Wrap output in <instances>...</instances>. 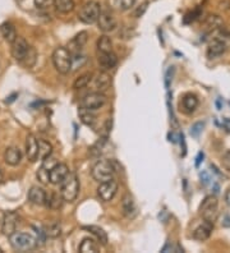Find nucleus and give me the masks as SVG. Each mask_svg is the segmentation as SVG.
Returning a JSON list of instances; mask_svg holds the SVG:
<instances>
[{"label": "nucleus", "mask_w": 230, "mask_h": 253, "mask_svg": "<svg viewBox=\"0 0 230 253\" xmlns=\"http://www.w3.org/2000/svg\"><path fill=\"white\" fill-rule=\"evenodd\" d=\"M97 25L102 32H111L117 27V21H115L111 13L101 12L97 19Z\"/></svg>", "instance_id": "4468645a"}, {"label": "nucleus", "mask_w": 230, "mask_h": 253, "mask_svg": "<svg viewBox=\"0 0 230 253\" xmlns=\"http://www.w3.org/2000/svg\"><path fill=\"white\" fill-rule=\"evenodd\" d=\"M227 40L223 39V37H216V39H214V40L211 41V43H210L209 47H207V56H209L210 59L219 58V56H221L225 51H227Z\"/></svg>", "instance_id": "9b49d317"}, {"label": "nucleus", "mask_w": 230, "mask_h": 253, "mask_svg": "<svg viewBox=\"0 0 230 253\" xmlns=\"http://www.w3.org/2000/svg\"><path fill=\"white\" fill-rule=\"evenodd\" d=\"M92 77H93V76H92V73H85V74H82V76H80V77L74 81L73 88L74 90H81V88H85V87H87L90 84V82L92 81Z\"/></svg>", "instance_id": "2f4dec72"}, {"label": "nucleus", "mask_w": 230, "mask_h": 253, "mask_svg": "<svg viewBox=\"0 0 230 253\" xmlns=\"http://www.w3.org/2000/svg\"><path fill=\"white\" fill-rule=\"evenodd\" d=\"M80 193V179L74 173H69L60 184V195L67 202H73Z\"/></svg>", "instance_id": "20e7f679"}, {"label": "nucleus", "mask_w": 230, "mask_h": 253, "mask_svg": "<svg viewBox=\"0 0 230 253\" xmlns=\"http://www.w3.org/2000/svg\"><path fill=\"white\" fill-rule=\"evenodd\" d=\"M97 50L98 53H109L113 51V41L109 36L104 35L97 40Z\"/></svg>", "instance_id": "bb28decb"}, {"label": "nucleus", "mask_w": 230, "mask_h": 253, "mask_svg": "<svg viewBox=\"0 0 230 253\" xmlns=\"http://www.w3.org/2000/svg\"><path fill=\"white\" fill-rule=\"evenodd\" d=\"M201 176H203V184H209L210 178H209V175L205 173V171H203V173H201Z\"/></svg>", "instance_id": "a18cd8bd"}, {"label": "nucleus", "mask_w": 230, "mask_h": 253, "mask_svg": "<svg viewBox=\"0 0 230 253\" xmlns=\"http://www.w3.org/2000/svg\"><path fill=\"white\" fill-rule=\"evenodd\" d=\"M115 167L114 161L110 160H98L97 163L92 167L91 175L92 178L98 183L106 182V180L114 179V173H115Z\"/></svg>", "instance_id": "f257e3e1"}, {"label": "nucleus", "mask_w": 230, "mask_h": 253, "mask_svg": "<svg viewBox=\"0 0 230 253\" xmlns=\"http://www.w3.org/2000/svg\"><path fill=\"white\" fill-rule=\"evenodd\" d=\"M137 0H114V5L119 10H129Z\"/></svg>", "instance_id": "473e14b6"}, {"label": "nucleus", "mask_w": 230, "mask_h": 253, "mask_svg": "<svg viewBox=\"0 0 230 253\" xmlns=\"http://www.w3.org/2000/svg\"><path fill=\"white\" fill-rule=\"evenodd\" d=\"M199 211H201V215L205 221H210L214 224L219 216L218 198L215 196H207L199 206Z\"/></svg>", "instance_id": "39448f33"}, {"label": "nucleus", "mask_w": 230, "mask_h": 253, "mask_svg": "<svg viewBox=\"0 0 230 253\" xmlns=\"http://www.w3.org/2000/svg\"><path fill=\"white\" fill-rule=\"evenodd\" d=\"M168 251H174V252H183V250L179 247H174V246H170V244H166L165 247L163 248V252H168Z\"/></svg>", "instance_id": "79ce46f5"}, {"label": "nucleus", "mask_w": 230, "mask_h": 253, "mask_svg": "<svg viewBox=\"0 0 230 253\" xmlns=\"http://www.w3.org/2000/svg\"><path fill=\"white\" fill-rule=\"evenodd\" d=\"M147 5H148V3H147V1H146V3H143V4H142V5L138 6L137 9L135 10V17H136V18H138V17H141L142 14H143V13L146 12V9H147Z\"/></svg>", "instance_id": "a19ab883"}, {"label": "nucleus", "mask_w": 230, "mask_h": 253, "mask_svg": "<svg viewBox=\"0 0 230 253\" xmlns=\"http://www.w3.org/2000/svg\"><path fill=\"white\" fill-rule=\"evenodd\" d=\"M0 253H3V250H1V248H0Z\"/></svg>", "instance_id": "09e8293b"}, {"label": "nucleus", "mask_w": 230, "mask_h": 253, "mask_svg": "<svg viewBox=\"0 0 230 253\" xmlns=\"http://www.w3.org/2000/svg\"><path fill=\"white\" fill-rule=\"evenodd\" d=\"M17 224H18V215L15 212H6L3 217L1 222V232L4 235L9 237L17 230Z\"/></svg>", "instance_id": "f8f14e48"}, {"label": "nucleus", "mask_w": 230, "mask_h": 253, "mask_svg": "<svg viewBox=\"0 0 230 253\" xmlns=\"http://www.w3.org/2000/svg\"><path fill=\"white\" fill-rule=\"evenodd\" d=\"M4 160L10 167H17L22 160V152L18 147H8L4 152Z\"/></svg>", "instance_id": "aec40b11"}, {"label": "nucleus", "mask_w": 230, "mask_h": 253, "mask_svg": "<svg viewBox=\"0 0 230 253\" xmlns=\"http://www.w3.org/2000/svg\"><path fill=\"white\" fill-rule=\"evenodd\" d=\"M78 115H80L82 123H85L86 126H93V124H95V122H96V118H95V115L92 114L91 110H87V109H85V108H81L80 110H78Z\"/></svg>", "instance_id": "c756f323"}, {"label": "nucleus", "mask_w": 230, "mask_h": 253, "mask_svg": "<svg viewBox=\"0 0 230 253\" xmlns=\"http://www.w3.org/2000/svg\"><path fill=\"white\" fill-rule=\"evenodd\" d=\"M87 39H89V34L85 31L80 32L78 35H76V36H74L73 39L69 41V43H68V50H69V53H71L72 55L80 54L81 50H82V47L86 45Z\"/></svg>", "instance_id": "ddd939ff"}, {"label": "nucleus", "mask_w": 230, "mask_h": 253, "mask_svg": "<svg viewBox=\"0 0 230 253\" xmlns=\"http://www.w3.org/2000/svg\"><path fill=\"white\" fill-rule=\"evenodd\" d=\"M80 252L82 253H96L98 252V244L93 239L86 238L80 246Z\"/></svg>", "instance_id": "cd10ccee"}, {"label": "nucleus", "mask_w": 230, "mask_h": 253, "mask_svg": "<svg viewBox=\"0 0 230 253\" xmlns=\"http://www.w3.org/2000/svg\"><path fill=\"white\" fill-rule=\"evenodd\" d=\"M44 233H45L46 237L58 238L61 234L60 224L59 222H50V224L44 226Z\"/></svg>", "instance_id": "c85d7f7f"}, {"label": "nucleus", "mask_w": 230, "mask_h": 253, "mask_svg": "<svg viewBox=\"0 0 230 253\" xmlns=\"http://www.w3.org/2000/svg\"><path fill=\"white\" fill-rule=\"evenodd\" d=\"M118 192V183L114 179L106 180V182L100 183L97 188V195L98 197L101 198L105 202H109V201L113 200L115 197Z\"/></svg>", "instance_id": "1a4fd4ad"}, {"label": "nucleus", "mask_w": 230, "mask_h": 253, "mask_svg": "<svg viewBox=\"0 0 230 253\" xmlns=\"http://www.w3.org/2000/svg\"><path fill=\"white\" fill-rule=\"evenodd\" d=\"M198 108V97L193 93H187L184 95L181 100V110L184 114H192Z\"/></svg>", "instance_id": "dca6fc26"}, {"label": "nucleus", "mask_w": 230, "mask_h": 253, "mask_svg": "<svg viewBox=\"0 0 230 253\" xmlns=\"http://www.w3.org/2000/svg\"><path fill=\"white\" fill-rule=\"evenodd\" d=\"M54 6L59 13L68 14L74 9L76 4H74V0H54Z\"/></svg>", "instance_id": "393cba45"}, {"label": "nucleus", "mask_w": 230, "mask_h": 253, "mask_svg": "<svg viewBox=\"0 0 230 253\" xmlns=\"http://www.w3.org/2000/svg\"><path fill=\"white\" fill-rule=\"evenodd\" d=\"M9 242L13 250L19 251V252H28L36 248L37 239L32 237L28 233H18L14 232L9 235Z\"/></svg>", "instance_id": "7ed1b4c3"}, {"label": "nucleus", "mask_w": 230, "mask_h": 253, "mask_svg": "<svg viewBox=\"0 0 230 253\" xmlns=\"http://www.w3.org/2000/svg\"><path fill=\"white\" fill-rule=\"evenodd\" d=\"M203 160V154L202 152H199L198 154V156H197V159H196V167L198 168L199 167V164H201V161Z\"/></svg>", "instance_id": "37998d69"}, {"label": "nucleus", "mask_w": 230, "mask_h": 253, "mask_svg": "<svg viewBox=\"0 0 230 253\" xmlns=\"http://www.w3.org/2000/svg\"><path fill=\"white\" fill-rule=\"evenodd\" d=\"M68 174H69V169H68L67 165H65V164L58 163L50 169L49 182L51 183V184L55 185L61 184V182L67 178Z\"/></svg>", "instance_id": "9d476101"}, {"label": "nucleus", "mask_w": 230, "mask_h": 253, "mask_svg": "<svg viewBox=\"0 0 230 253\" xmlns=\"http://www.w3.org/2000/svg\"><path fill=\"white\" fill-rule=\"evenodd\" d=\"M122 210L123 215L128 219H135L138 213L137 205L135 202V198L131 195H126L122 200Z\"/></svg>", "instance_id": "a211bd4d"}, {"label": "nucleus", "mask_w": 230, "mask_h": 253, "mask_svg": "<svg viewBox=\"0 0 230 253\" xmlns=\"http://www.w3.org/2000/svg\"><path fill=\"white\" fill-rule=\"evenodd\" d=\"M110 77H109V74L106 72H101V73L98 74V77L96 78V88L98 90V92L106 91L109 86H110Z\"/></svg>", "instance_id": "a878e982"}, {"label": "nucleus", "mask_w": 230, "mask_h": 253, "mask_svg": "<svg viewBox=\"0 0 230 253\" xmlns=\"http://www.w3.org/2000/svg\"><path fill=\"white\" fill-rule=\"evenodd\" d=\"M229 217H225V221H229ZM224 226H230V222H224Z\"/></svg>", "instance_id": "49530a36"}, {"label": "nucleus", "mask_w": 230, "mask_h": 253, "mask_svg": "<svg viewBox=\"0 0 230 253\" xmlns=\"http://www.w3.org/2000/svg\"><path fill=\"white\" fill-rule=\"evenodd\" d=\"M221 164H223V167H224L228 171H230V150H228V151L223 155Z\"/></svg>", "instance_id": "58836bf2"}, {"label": "nucleus", "mask_w": 230, "mask_h": 253, "mask_svg": "<svg viewBox=\"0 0 230 253\" xmlns=\"http://www.w3.org/2000/svg\"><path fill=\"white\" fill-rule=\"evenodd\" d=\"M37 178H39V180H40L41 183H44V184H47L49 182V170H46L45 168L41 167L40 170L37 171Z\"/></svg>", "instance_id": "72a5a7b5"}, {"label": "nucleus", "mask_w": 230, "mask_h": 253, "mask_svg": "<svg viewBox=\"0 0 230 253\" xmlns=\"http://www.w3.org/2000/svg\"><path fill=\"white\" fill-rule=\"evenodd\" d=\"M45 198L46 192L43 188H40V187H32L28 191V200H30L31 204L41 206V205L45 204Z\"/></svg>", "instance_id": "412c9836"}, {"label": "nucleus", "mask_w": 230, "mask_h": 253, "mask_svg": "<svg viewBox=\"0 0 230 253\" xmlns=\"http://www.w3.org/2000/svg\"><path fill=\"white\" fill-rule=\"evenodd\" d=\"M0 34L4 37V40L9 43H12L15 40V37H17L15 27L10 22H4L3 25L0 26Z\"/></svg>", "instance_id": "5701e85b"}, {"label": "nucleus", "mask_w": 230, "mask_h": 253, "mask_svg": "<svg viewBox=\"0 0 230 253\" xmlns=\"http://www.w3.org/2000/svg\"><path fill=\"white\" fill-rule=\"evenodd\" d=\"M52 152V146L47 141L39 139V159L44 160L47 156H50Z\"/></svg>", "instance_id": "7c9ffc66"}, {"label": "nucleus", "mask_w": 230, "mask_h": 253, "mask_svg": "<svg viewBox=\"0 0 230 253\" xmlns=\"http://www.w3.org/2000/svg\"><path fill=\"white\" fill-rule=\"evenodd\" d=\"M26 155L31 163L39 160V139L34 134H28L26 138Z\"/></svg>", "instance_id": "2eb2a0df"}, {"label": "nucleus", "mask_w": 230, "mask_h": 253, "mask_svg": "<svg viewBox=\"0 0 230 253\" xmlns=\"http://www.w3.org/2000/svg\"><path fill=\"white\" fill-rule=\"evenodd\" d=\"M52 64L60 74H68L72 71V54L64 46H59L52 53Z\"/></svg>", "instance_id": "f03ea898"}, {"label": "nucleus", "mask_w": 230, "mask_h": 253, "mask_svg": "<svg viewBox=\"0 0 230 253\" xmlns=\"http://www.w3.org/2000/svg\"><path fill=\"white\" fill-rule=\"evenodd\" d=\"M174 72H175L174 67H169L168 72H166V78H165V86H166V88H169V87H170V84H172V82H173V77H174Z\"/></svg>", "instance_id": "e433bc0d"}, {"label": "nucleus", "mask_w": 230, "mask_h": 253, "mask_svg": "<svg viewBox=\"0 0 230 253\" xmlns=\"http://www.w3.org/2000/svg\"><path fill=\"white\" fill-rule=\"evenodd\" d=\"M3 178H4V176H3V171H1V169H0V183L3 182Z\"/></svg>", "instance_id": "de8ad7c7"}, {"label": "nucleus", "mask_w": 230, "mask_h": 253, "mask_svg": "<svg viewBox=\"0 0 230 253\" xmlns=\"http://www.w3.org/2000/svg\"><path fill=\"white\" fill-rule=\"evenodd\" d=\"M34 3L39 9H47L54 5V0H34Z\"/></svg>", "instance_id": "f704fd0d"}, {"label": "nucleus", "mask_w": 230, "mask_h": 253, "mask_svg": "<svg viewBox=\"0 0 230 253\" xmlns=\"http://www.w3.org/2000/svg\"><path fill=\"white\" fill-rule=\"evenodd\" d=\"M31 46L23 37L17 36L15 40L12 42V55L17 62L23 63L30 53Z\"/></svg>", "instance_id": "6e6552de"}, {"label": "nucleus", "mask_w": 230, "mask_h": 253, "mask_svg": "<svg viewBox=\"0 0 230 253\" xmlns=\"http://www.w3.org/2000/svg\"><path fill=\"white\" fill-rule=\"evenodd\" d=\"M100 13H101V5L97 3V1H87L82 5L80 10V17L81 21L86 25H91V23H95L97 22L98 17H100Z\"/></svg>", "instance_id": "423d86ee"}, {"label": "nucleus", "mask_w": 230, "mask_h": 253, "mask_svg": "<svg viewBox=\"0 0 230 253\" xmlns=\"http://www.w3.org/2000/svg\"><path fill=\"white\" fill-rule=\"evenodd\" d=\"M63 197H61L60 193H55V192H50V193H46L45 198V206L47 209H51V210H58L60 209L61 205H63Z\"/></svg>", "instance_id": "4be33fe9"}, {"label": "nucleus", "mask_w": 230, "mask_h": 253, "mask_svg": "<svg viewBox=\"0 0 230 253\" xmlns=\"http://www.w3.org/2000/svg\"><path fill=\"white\" fill-rule=\"evenodd\" d=\"M83 229H86V230H89L91 234L95 235L96 239H97V242L101 244V246H106V244H107V234H106V232H105L104 229L100 228V226H95V225L85 226Z\"/></svg>", "instance_id": "b1692460"}, {"label": "nucleus", "mask_w": 230, "mask_h": 253, "mask_svg": "<svg viewBox=\"0 0 230 253\" xmlns=\"http://www.w3.org/2000/svg\"><path fill=\"white\" fill-rule=\"evenodd\" d=\"M205 124L203 123H196L194 126H192V128H190V134H192V137H198L199 133L202 132V128Z\"/></svg>", "instance_id": "4c0bfd02"}, {"label": "nucleus", "mask_w": 230, "mask_h": 253, "mask_svg": "<svg viewBox=\"0 0 230 253\" xmlns=\"http://www.w3.org/2000/svg\"><path fill=\"white\" fill-rule=\"evenodd\" d=\"M97 62L98 65H100V68L102 69V72H107L113 69L118 64V58L113 51H109V53H98Z\"/></svg>", "instance_id": "f3484780"}, {"label": "nucleus", "mask_w": 230, "mask_h": 253, "mask_svg": "<svg viewBox=\"0 0 230 253\" xmlns=\"http://www.w3.org/2000/svg\"><path fill=\"white\" fill-rule=\"evenodd\" d=\"M106 104V96L102 92H91L86 95L81 101V108L87 110H97Z\"/></svg>", "instance_id": "0eeeda50"}, {"label": "nucleus", "mask_w": 230, "mask_h": 253, "mask_svg": "<svg viewBox=\"0 0 230 253\" xmlns=\"http://www.w3.org/2000/svg\"><path fill=\"white\" fill-rule=\"evenodd\" d=\"M225 202H227L228 206L230 207V188L228 189L227 193H225Z\"/></svg>", "instance_id": "c03bdc74"}, {"label": "nucleus", "mask_w": 230, "mask_h": 253, "mask_svg": "<svg viewBox=\"0 0 230 253\" xmlns=\"http://www.w3.org/2000/svg\"><path fill=\"white\" fill-rule=\"evenodd\" d=\"M206 23H207L211 28H216L219 27L223 22H221V19L219 18V16H210L209 18H207V21H206Z\"/></svg>", "instance_id": "c9c22d12"}, {"label": "nucleus", "mask_w": 230, "mask_h": 253, "mask_svg": "<svg viewBox=\"0 0 230 253\" xmlns=\"http://www.w3.org/2000/svg\"><path fill=\"white\" fill-rule=\"evenodd\" d=\"M212 230H214V224L210 221H203L201 225L197 226V228L194 229L192 237H193V239H196V241L203 242L206 241V239H209Z\"/></svg>", "instance_id": "6ab92c4d"}, {"label": "nucleus", "mask_w": 230, "mask_h": 253, "mask_svg": "<svg viewBox=\"0 0 230 253\" xmlns=\"http://www.w3.org/2000/svg\"><path fill=\"white\" fill-rule=\"evenodd\" d=\"M199 14H201L199 10H194L193 13H189V14H187L185 18H184V23H190V22H193L194 19H197V17H198Z\"/></svg>", "instance_id": "ea45409f"}]
</instances>
